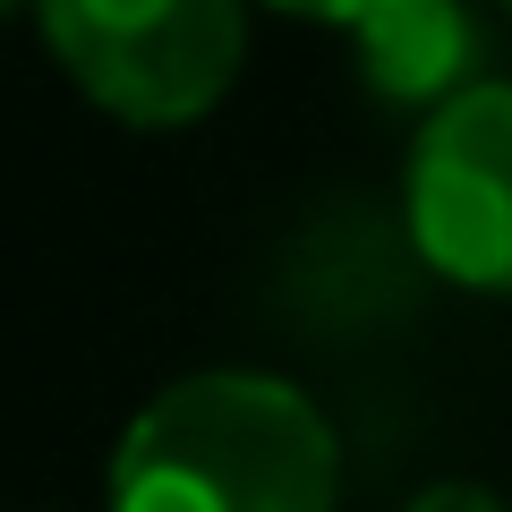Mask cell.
<instances>
[{"instance_id":"obj_8","label":"cell","mask_w":512,"mask_h":512,"mask_svg":"<svg viewBox=\"0 0 512 512\" xmlns=\"http://www.w3.org/2000/svg\"><path fill=\"white\" fill-rule=\"evenodd\" d=\"M495 9H512V0H495Z\"/></svg>"},{"instance_id":"obj_6","label":"cell","mask_w":512,"mask_h":512,"mask_svg":"<svg viewBox=\"0 0 512 512\" xmlns=\"http://www.w3.org/2000/svg\"><path fill=\"white\" fill-rule=\"evenodd\" d=\"M274 9H291V18H325V26H359L376 0H274Z\"/></svg>"},{"instance_id":"obj_4","label":"cell","mask_w":512,"mask_h":512,"mask_svg":"<svg viewBox=\"0 0 512 512\" xmlns=\"http://www.w3.org/2000/svg\"><path fill=\"white\" fill-rule=\"evenodd\" d=\"M350 43H359L367 94L393 111H419V120L487 77V26L470 0H376L350 26Z\"/></svg>"},{"instance_id":"obj_1","label":"cell","mask_w":512,"mask_h":512,"mask_svg":"<svg viewBox=\"0 0 512 512\" xmlns=\"http://www.w3.org/2000/svg\"><path fill=\"white\" fill-rule=\"evenodd\" d=\"M342 436L265 367H197L163 384L111 444V512H333Z\"/></svg>"},{"instance_id":"obj_5","label":"cell","mask_w":512,"mask_h":512,"mask_svg":"<svg viewBox=\"0 0 512 512\" xmlns=\"http://www.w3.org/2000/svg\"><path fill=\"white\" fill-rule=\"evenodd\" d=\"M402 512H512V504L495 487H478V478H436V487H419Z\"/></svg>"},{"instance_id":"obj_7","label":"cell","mask_w":512,"mask_h":512,"mask_svg":"<svg viewBox=\"0 0 512 512\" xmlns=\"http://www.w3.org/2000/svg\"><path fill=\"white\" fill-rule=\"evenodd\" d=\"M9 9H35V0H9Z\"/></svg>"},{"instance_id":"obj_2","label":"cell","mask_w":512,"mask_h":512,"mask_svg":"<svg viewBox=\"0 0 512 512\" xmlns=\"http://www.w3.org/2000/svg\"><path fill=\"white\" fill-rule=\"evenodd\" d=\"M43 52L94 111L128 128H188L248 60V0H35Z\"/></svg>"},{"instance_id":"obj_3","label":"cell","mask_w":512,"mask_h":512,"mask_svg":"<svg viewBox=\"0 0 512 512\" xmlns=\"http://www.w3.org/2000/svg\"><path fill=\"white\" fill-rule=\"evenodd\" d=\"M402 222L427 274L512 299V77H478L427 111L402 171Z\"/></svg>"}]
</instances>
